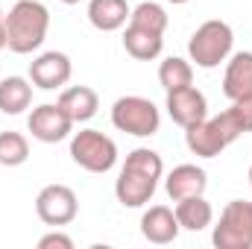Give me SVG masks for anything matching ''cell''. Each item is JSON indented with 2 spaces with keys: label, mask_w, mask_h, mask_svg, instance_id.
I'll use <instances>...</instances> for the list:
<instances>
[{
  "label": "cell",
  "mask_w": 252,
  "mask_h": 249,
  "mask_svg": "<svg viewBox=\"0 0 252 249\" xmlns=\"http://www.w3.org/2000/svg\"><path fill=\"white\" fill-rule=\"evenodd\" d=\"M223 94L229 100L252 97V53H235L223 73Z\"/></svg>",
  "instance_id": "obj_15"
},
{
  "label": "cell",
  "mask_w": 252,
  "mask_h": 249,
  "mask_svg": "<svg viewBox=\"0 0 252 249\" xmlns=\"http://www.w3.org/2000/svg\"><path fill=\"white\" fill-rule=\"evenodd\" d=\"M56 103L62 106L64 115H67L73 124H85V121H91V118L97 115V109H100V97H97V91L88 88V85L64 88Z\"/></svg>",
  "instance_id": "obj_14"
},
{
  "label": "cell",
  "mask_w": 252,
  "mask_h": 249,
  "mask_svg": "<svg viewBox=\"0 0 252 249\" xmlns=\"http://www.w3.org/2000/svg\"><path fill=\"white\" fill-rule=\"evenodd\" d=\"M129 24L141 27V30H150L156 35H164V30H167V12H164V6H158L153 0H144V3H138L132 9Z\"/></svg>",
  "instance_id": "obj_21"
},
{
  "label": "cell",
  "mask_w": 252,
  "mask_h": 249,
  "mask_svg": "<svg viewBox=\"0 0 252 249\" xmlns=\"http://www.w3.org/2000/svg\"><path fill=\"white\" fill-rule=\"evenodd\" d=\"M235 124L241 126V132H252V97H241V100H232L229 106Z\"/></svg>",
  "instance_id": "obj_23"
},
{
  "label": "cell",
  "mask_w": 252,
  "mask_h": 249,
  "mask_svg": "<svg viewBox=\"0 0 252 249\" xmlns=\"http://www.w3.org/2000/svg\"><path fill=\"white\" fill-rule=\"evenodd\" d=\"M241 135H244L241 126L235 124L232 112L226 109V112H220L217 118H205V121H199V124L188 126V129H185V144H188V150L193 156H199V158H214V156H220L229 144H235Z\"/></svg>",
  "instance_id": "obj_3"
},
{
  "label": "cell",
  "mask_w": 252,
  "mask_h": 249,
  "mask_svg": "<svg viewBox=\"0 0 252 249\" xmlns=\"http://www.w3.org/2000/svg\"><path fill=\"white\" fill-rule=\"evenodd\" d=\"M3 21H6L9 50L18 56H27L44 44L50 30V9L38 0H18L9 9V15H3Z\"/></svg>",
  "instance_id": "obj_2"
},
{
  "label": "cell",
  "mask_w": 252,
  "mask_h": 249,
  "mask_svg": "<svg viewBox=\"0 0 252 249\" xmlns=\"http://www.w3.org/2000/svg\"><path fill=\"white\" fill-rule=\"evenodd\" d=\"M27 129H30L32 138L41 141V144H59V141H64V138L70 135L73 121L64 115V109L59 103H41V106H35V109L30 112Z\"/></svg>",
  "instance_id": "obj_9"
},
{
  "label": "cell",
  "mask_w": 252,
  "mask_h": 249,
  "mask_svg": "<svg viewBox=\"0 0 252 249\" xmlns=\"http://www.w3.org/2000/svg\"><path fill=\"white\" fill-rule=\"evenodd\" d=\"M173 211H176V220H179V226H182L185 232H202V229H208L211 220H214V208H211V202L205 199V193H202V196L179 199Z\"/></svg>",
  "instance_id": "obj_18"
},
{
  "label": "cell",
  "mask_w": 252,
  "mask_h": 249,
  "mask_svg": "<svg viewBox=\"0 0 252 249\" xmlns=\"http://www.w3.org/2000/svg\"><path fill=\"white\" fill-rule=\"evenodd\" d=\"M167 115L173 124H179L182 129L199 124L208 118V100L199 88L185 85V88H176V91H167V103H164Z\"/></svg>",
  "instance_id": "obj_10"
},
{
  "label": "cell",
  "mask_w": 252,
  "mask_h": 249,
  "mask_svg": "<svg viewBox=\"0 0 252 249\" xmlns=\"http://www.w3.org/2000/svg\"><path fill=\"white\" fill-rule=\"evenodd\" d=\"M38 249H73V238H67L62 232H50L38 241Z\"/></svg>",
  "instance_id": "obj_24"
},
{
  "label": "cell",
  "mask_w": 252,
  "mask_h": 249,
  "mask_svg": "<svg viewBox=\"0 0 252 249\" xmlns=\"http://www.w3.org/2000/svg\"><path fill=\"white\" fill-rule=\"evenodd\" d=\"M62 3H67V6H73V3H79V0H62Z\"/></svg>",
  "instance_id": "obj_27"
},
{
  "label": "cell",
  "mask_w": 252,
  "mask_h": 249,
  "mask_svg": "<svg viewBox=\"0 0 252 249\" xmlns=\"http://www.w3.org/2000/svg\"><path fill=\"white\" fill-rule=\"evenodd\" d=\"M35 214L44 226H67L76 220L79 214V199L73 193V187L67 185H47L38 190L35 196Z\"/></svg>",
  "instance_id": "obj_8"
},
{
  "label": "cell",
  "mask_w": 252,
  "mask_h": 249,
  "mask_svg": "<svg viewBox=\"0 0 252 249\" xmlns=\"http://www.w3.org/2000/svg\"><path fill=\"white\" fill-rule=\"evenodd\" d=\"M112 124L115 129H121L126 135H135V138H153L161 126V112L153 100L147 97H138V94H129L115 100L112 106Z\"/></svg>",
  "instance_id": "obj_6"
},
{
  "label": "cell",
  "mask_w": 252,
  "mask_h": 249,
  "mask_svg": "<svg viewBox=\"0 0 252 249\" xmlns=\"http://www.w3.org/2000/svg\"><path fill=\"white\" fill-rule=\"evenodd\" d=\"M250 185H252V167H250Z\"/></svg>",
  "instance_id": "obj_28"
},
{
  "label": "cell",
  "mask_w": 252,
  "mask_h": 249,
  "mask_svg": "<svg viewBox=\"0 0 252 249\" xmlns=\"http://www.w3.org/2000/svg\"><path fill=\"white\" fill-rule=\"evenodd\" d=\"M30 158V141L21 132H0V164L21 167Z\"/></svg>",
  "instance_id": "obj_22"
},
{
  "label": "cell",
  "mask_w": 252,
  "mask_h": 249,
  "mask_svg": "<svg viewBox=\"0 0 252 249\" xmlns=\"http://www.w3.org/2000/svg\"><path fill=\"white\" fill-rule=\"evenodd\" d=\"M167 3H173V6H182V3H190V0H167Z\"/></svg>",
  "instance_id": "obj_26"
},
{
  "label": "cell",
  "mask_w": 252,
  "mask_h": 249,
  "mask_svg": "<svg viewBox=\"0 0 252 249\" xmlns=\"http://www.w3.org/2000/svg\"><path fill=\"white\" fill-rule=\"evenodd\" d=\"M70 73H73V64L67 53H59V50H47L30 62V82L41 91H59L62 85H67Z\"/></svg>",
  "instance_id": "obj_11"
},
{
  "label": "cell",
  "mask_w": 252,
  "mask_h": 249,
  "mask_svg": "<svg viewBox=\"0 0 252 249\" xmlns=\"http://www.w3.org/2000/svg\"><path fill=\"white\" fill-rule=\"evenodd\" d=\"M164 173V161L156 150L150 147H138L126 156L121 176L115 182V196L124 208H141L153 199L158 179Z\"/></svg>",
  "instance_id": "obj_1"
},
{
  "label": "cell",
  "mask_w": 252,
  "mask_h": 249,
  "mask_svg": "<svg viewBox=\"0 0 252 249\" xmlns=\"http://www.w3.org/2000/svg\"><path fill=\"white\" fill-rule=\"evenodd\" d=\"M129 15H132V9L126 0H91L88 3V21L100 32H115V30L126 27Z\"/></svg>",
  "instance_id": "obj_16"
},
{
  "label": "cell",
  "mask_w": 252,
  "mask_h": 249,
  "mask_svg": "<svg viewBox=\"0 0 252 249\" xmlns=\"http://www.w3.org/2000/svg\"><path fill=\"white\" fill-rule=\"evenodd\" d=\"M232 44H235V32L226 21H205L202 27H196V32L190 35L188 41V56L190 62L202 70H211L220 62L229 59L232 53Z\"/></svg>",
  "instance_id": "obj_4"
},
{
  "label": "cell",
  "mask_w": 252,
  "mask_h": 249,
  "mask_svg": "<svg viewBox=\"0 0 252 249\" xmlns=\"http://www.w3.org/2000/svg\"><path fill=\"white\" fill-rule=\"evenodd\" d=\"M205 187H208V176H205V170L196 167V164H179V167H173L170 176L164 179V190H167V196H170L173 202L188 199V196H202Z\"/></svg>",
  "instance_id": "obj_13"
},
{
  "label": "cell",
  "mask_w": 252,
  "mask_h": 249,
  "mask_svg": "<svg viewBox=\"0 0 252 249\" xmlns=\"http://www.w3.org/2000/svg\"><path fill=\"white\" fill-rule=\"evenodd\" d=\"M179 232H182V226L176 220V211L167 205H150L141 217V235L150 244H158V247L173 244L179 238Z\"/></svg>",
  "instance_id": "obj_12"
},
{
  "label": "cell",
  "mask_w": 252,
  "mask_h": 249,
  "mask_svg": "<svg viewBox=\"0 0 252 249\" xmlns=\"http://www.w3.org/2000/svg\"><path fill=\"white\" fill-rule=\"evenodd\" d=\"M124 47L126 53L138 62H153L161 56V47H164V35H156L150 30H141V27H126L124 32Z\"/></svg>",
  "instance_id": "obj_17"
},
{
  "label": "cell",
  "mask_w": 252,
  "mask_h": 249,
  "mask_svg": "<svg viewBox=\"0 0 252 249\" xmlns=\"http://www.w3.org/2000/svg\"><path fill=\"white\" fill-rule=\"evenodd\" d=\"M70 158L88 173H109L118 164V144L100 129H79L70 138Z\"/></svg>",
  "instance_id": "obj_5"
},
{
  "label": "cell",
  "mask_w": 252,
  "mask_h": 249,
  "mask_svg": "<svg viewBox=\"0 0 252 249\" xmlns=\"http://www.w3.org/2000/svg\"><path fill=\"white\" fill-rule=\"evenodd\" d=\"M211 244L217 249H252V202L232 199L223 208Z\"/></svg>",
  "instance_id": "obj_7"
},
{
  "label": "cell",
  "mask_w": 252,
  "mask_h": 249,
  "mask_svg": "<svg viewBox=\"0 0 252 249\" xmlns=\"http://www.w3.org/2000/svg\"><path fill=\"white\" fill-rule=\"evenodd\" d=\"M158 82H161L164 91H176V88L193 85V67H190V62L179 59V56H167L158 64Z\"/></svg>",
  "instance_id": "obj_20"
},
{
  "label": "cell",
  "mask_w": 252,
  "mask_h": 249,
  "mask_svg": "<svg viewBox=\"0 0 252 249\" xmlns=\"http://www.w3.org/2000/svg\"><path fill=\"white\" fill-rule=\"evenodd\" d=\"M32 103V85L24 76H6L0 79V112L3 115H21Z\"/></svg>",
  "instance_id": "obj_19"
},
{
  "label": "cell",
  "mask_w": 252,
  "mask_h": 249,
  "mask_svg": "<svg viewBox=\"0 0 252 249\" xmlns=\"http://www.w3.org/2000/svg\"><path fill=\"white\" fill-rule=\"evenodd\" d=\"M9 47V41H6V21H3V12H0V53Z\"/></svg>",
  "instance_id": "obj_25"
}]
</instances>
